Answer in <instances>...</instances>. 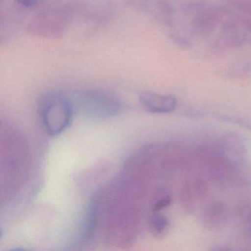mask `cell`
I'll use <instances>...</instances> for the list:
<instances>
[{
    "label": "cell",
    "instance_id": "cell-1",
    "mask_svg": "<svg viewBox=\"0 0 251 251\" xmlns=\"http://www.w3.org/2000/svg\"><path fill=\"white\" fill-rule=\"evenodd\" d=\"M74 17V8L68 2L51 1L34 11L26 30L31 36L58 39L65 35Z\"/></svg>",
    "mask_w": 251,
    "mask_h": 251
},
{
    "label": "cell",
    "instance_id": "cell-2",
    "mask_svg": "<svg viewBox=\"0 0 251 251\" xmlns=\"http://www.w3.org/2000/svg\"><path fill=\"white\" fill-rule=\"evenodd\" d=\"M41 124L50 136L62 133L71 125L74 117V105L61 92H48L39 101Z\"/></svg>",
    "mask_w": 251,
    "mask_h": 251
},
{
    "label": "cell",
    "instance_id": "cell-3",
    "mask_svg": "<svg viewBox=\"0 0 251 251\" xmlns=\"http://www.w3.org/2000/svg\"><path fill=\"white\" fill-rule=\"evenodd\" d=\"M77 100L82 111L92 118H111L123 111V102L119 97L104 89L82 91L79 93Z\"/></svg>",
    "mask_w": 251,
    "mask_h": 251
},
{
    "label": "cell",
    "instance_id": "cell-4",
    "mask_svg": "<svg viewBox=\"0 0 251 251\" xmlns=\"http://www.w3.org/2000/svg\"><path fill=\"white\" fill-rule=\"evenodd\" d=\"M186 11L193 14L192 27L201 36L211 34L221 24L227 10L223 7L208 6L204 2H195L186 6Z\"/></svg>",
    "mask_w": 251,
    "mask_h": 251
},
{
    "label": "cell",
    "instance_id": "cell-5",
    "mask_svg": "<svg viewBox=\"0 0 251 251\" xmlns=\"http://www.w3.org/2000/svg\"><path fill=\"white\" fill-rule=\"evenodd\" d=\"M139 102L145 109L155 114H167L176 109L177 100L171 95L145 92L139 97Z\"/></svg>",
    "mask_w": 251,
    "mask_h": 251
},
{
    "label": "cell",
    "instance_id": "cell-6",
    "mask_svg": "<svg viewBox=\"0 0 251 251\" xmlns=\"http://www.w3.org/2000/svg\"><path fill=\"white\" fill-rule=\"evenodd\" d=\"M251 42V36L242 33L237 29L223 31L221 45L224 48H238Z\"/></svg>",
    "mask_w": 251,
    "mask_h": 251
},
{
    "label": "cell",
    "instance_id": "cell-7",
    "mask_svg": "<svg viewBox=\"0 0 251 251\" xmlns=\"http://www.w3.org/2000/svg\"><path fill=\"white\" fill-rule=\"evenodd\" d=\"M151 229L152 233L155 235H161L166 231L168 227V220L164 216L155 212L151 217Z\"/></svg>",
    "mask_w": 251,
    "mask_h": 251
},
{
    "label": "cell",
    "instance_id": "cell-8",
    "mask_svg": "<svg viewBox=\"0 0 251 251\" xmlns=\"http://www.w3.org/2000/svg\"><path fill=\"white\" fill-rule=\"evenodd\" d=\"M46 0H14V6L20 11H36Z\"/></svg>",
    "mask_w": 251,
    "mask_h": 251
},
{
    "label": "cell",
    "instance_id": "cell-9",
    "mask_svg": "<svg viewBox=\"0 0 251 251\" xmlns=\"http://www.w3.org/2000/svg\"><path fill=\"white\" fill-rule=\"evenodd\" d=\"M227 5L244 15H251V0H224Z\"/></svg>",
    "mask_w": 251,
    "mask_h": 251
},
{
    "label": "cell",
    "instance_id": "cell-10",
    "mask_svg": "<svg viewBox=\"0 0 251 251\" xmlns=\"http://www.w3.org/2000/svg\"><path fill=\"white\" fill-rule=\"evenodd\" d=\"M171 197L168 194L162 193L159 195L158 199H156L155 202H154L152 210L155 212L166 208L170 205L171 202Z\"/></svg>",
    "mask_w": 251,
    "mask_h": 251
},
{
    "label": "cell",
    "instance_id": "cell-11",
    "mask_svg": "<svg viewBox=\"0 0 251 251\" xmlns=\"http://www.w3.org/2000/svg\"><path fill=\"white\" fill-rule=\"evenodd\" d=\"M239 23L248 33L251 34V15H243L239 18Z\"/></svg>",
    "mask_w": 251,
    "mask_h": 251
},
{
    "label": "cell",
    "instance_id": "cell-12",
    "mask_svg": "<svg viewBox=\"0 0 251 251\" xmlns=\"http://www.w3.org/2000/svg\"><path fill=\"white\" fill-rule=\"evenodd\" d=\"M172 38H173V41H174L176 43H177L179 46L185 47V48H188V47H189V42L187 39H185V38L176 34L173 35V36H172Z\"/></svg>",
    "mask_w": 251,
    "mask_h": 251
}]
</instances>
